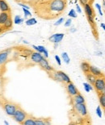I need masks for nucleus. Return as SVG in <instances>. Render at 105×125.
<instances>
[{"instance_id": "nucleus-47", "label": "nucleus", "mask_w": 105, "mask_h": 125, "mask_svg": "<svg viewBox=\"0 0 105 125\" xmlns=\"http://www.w3.org/2000/svg\"><path fill=\"white\" fill-rule=\"evenodd\" d=\"M104 115H105V108H104Z\"/></svg>"}, {"instance_id": "nucleus-29", "label": "nucleus", "mask_w": 105, "mask_h": 125, "mask_svg": "<svg viewBox=\"0 0 105 125\" xmlns=\"http://www.w3.org/2000/svg\"><path fill=\"white\" fill-rule=\"evenodd\" d=\"M96 114L99 118H102V115H103V111H102V109L100 106H98L96 108Z\"/></svg>"}, {"instance_id": "nucleus-39", "label": "nucleus", "mask_w": 105, "mask_h": 125, "mask_svg": "<svg viewBox=\"0 0 105 125\" xmlns=\"http://www.w3.org/2000/svg\"><path fill=\"white\" fill-rule=\"evenodd\" d=\"M76 10H77L78 13H79V14L82 13V9H81V7L79 4H76Z\"/></svg>"}, {"instance_id": "nucleus-19", "label": "nucleus", "mask_w": 105, "mask_h": 125, "mask_svg": "<svg viewBox=\"0 0 105 125\" xmlns=\"http://www.w3.org/2000/svg\"><path fill=\"white\" fill-rule=\"evenodd\" d=\"M35 124L36 125H48L50 124V122L48 121V119H35Z\"/></svg>"}, {"instance_id": "nucleus-28", "label": "nucleus", "mask_w": 105, "mask_h": 125, "mask_svg": "<svg viewBox=\"0 0 105 125\" xmlns=\"http://www.w3.org/2000/svg\"><path fill=\"white\" fill-rule=\"evenodd\" d=\"M68 15L70 18H77V12H76V10H75L74 9H71L69 11L68 13Z\"/></svg>"}, {"instance_id": "nucleus-42", "label": "nucleus", "mask_w": 105, "mask_h": 125, "mask_svg": "<svg viewBox=\"0 0 105 125\" xmlns=\"http://www.w3.org/2000/svg\"><path fill=\"white\" fill-rule=\"evenodd\" d=\"M70 31L71 32H74V31H76V28H72Z\"/></svg>"}, {"instance_id": "nucleus-31", "label": "nucleus", "mask_w": 105, "mask_h": 125, "mask_svg": "<svg viewBox=\"0 0 105 125\" xmlns=\"http://www.w3.org/2000/svg\"><path fill=\"white\" fill-rule=\"evenodd\" d=\"M18 5H19V6H20V7H22V8H25V9H28V10L30 9V7L28 6V5H27V4H25V3H24V2H18Z\"/></svg>"}, {"instance_id": "nucleus-37", "label": "nucleus", "mask_w": 105, "mask_h": 125, "mask_svg": "<svg viewBox=\"0 0 105 125\" xmlns=\"http://www.w3.org/2000/svg\"><path fill=\"white\" fill-rule=\"evenodd\" d=\"M34 0H17V2H25V3H28V2H29V3H31L32 2H33Z\"/></svg>"}, {"instance_id": "nucleus-49", "label": "nucleus", "mask_w": 105, "mask_h": 125, "mask_svg": "<svg viewBox=\"0 0 105 125\" xmlns=\"http://www.w3.org/2000/svg\"><path fill=\"white\" fill-rule=\"evenodd\" d=\"M89 1H91V2H92V1H93V0H89Z\"/></svg>"}, {"instance_id": "nucleus-32", "label": "nucleus", "mask_w": 105, "mask_h": 125, "mask_svg": "<svg viewBox=\"0 0 105 125\" xmlns=\"http://www.w3.org/2000/svg\"><path fill=\"white\" fill-rule=\"evenodd\" d=\"M64 21H65V19H64L63 17L60 18L58 21H57V22L54 23V26H59V25H61V23H62L64 22Z\"/></svg>"}, {"instance_id": "nucleus-2", "label": "nucleus", "mask_w": 105, "mask_h": 125, "mask_svg": "<svg viewBox=\"0 0 105 125\" xmlns=\"http://www.w3.org/2000/svg\"><path fill=\"white\" fill-rule=\"evenodd\" d=\"M1 105L5 112L7 113V115L12 117H13V115H15V112L18 107V105H16L15 103L9 102V101H4Z\"/></svg>"}, {"instance_id": "nucleus-44", "label": "nucleus", "mask_w": 105, "mask_h": 125, "mask_svg": "<svg viewBox=\"0 0 105 125\" xmlns=\"http://www.w3.org/2000/svg\"><path fill=\"white\" fill-rule=\"evenodd\" d=\"M58 44H54V49H57V47H58Z\"/></svg>"}, {"instance_id": "nucleus-16", "label": "nucleus", "mask_w": 105, "mask_h": 125, "mask_svg": "<svg viewBox=\"0 0 105 125\" xmlns=\"http://www.w3.org/2000/svg\"><path fill=\"white\" fill-rule=\"evenodd\" d=\"M9 17H11V12H0V25H3Z\"/></svg>"}, {"instance_id": "nucleus-40", "label": "nucleus", "mask_w": 105, "mask_h": 125, "mask_svg": "<svg viewBox=\"0 0 105 125\" xmlns=\"http://www.w3.org/2000/svg\"><path fill=\"white\" fill-rule=\"evenodd\" d=\"M4 32V30H3V28H2V25H0V35H1L2 33Z\"/></svg>"}, {"instance_id": "nucleus-9", "label": "nucleus", "mask_w": 105, "mask_h": 125, "mask_svg": "<svg viewBox=\"0 0 105 125\" xmlns=\"http://www.w3.org/2000/svg\"><path fill=\"white\" fill-rule=\"evenodd\" d=\"M39 65L43 69V70L46 71L47 73H48V72L53 71V70H53V68L52 67V66H51V65H49V64H48V62L47 61V58L43 57V58H42V60L40 61V63H39Z\"/></svg>"}, {"instance_id": "nucleus-22", "label": "nucleus", "mask_w": 105, "mask_h": 125, "mask_svg": "<svg viewBox=\"0 0 105 125\" xmlns=\"http://www.w3.org/2000/svg\"><path fill=\"white\" fill-rule=\"evenodd\" d=\"M98 96H99V101L100 107L105 108V94L98 92Z\"/></svg>"}, {"instance_id": "nucleus-4", "label": "nucleus", "mask_w": 105, "mask_h": 125, "mask_svg": "<svg viewBox=\"0 0 105 125\" xmlns=\"http://www.w3.org/2000/svg\"><path fill=\"white\" fill-rule=\"evenodd\" d=\"M74 110L78 115L82 117L88 115V111L85 103H74Z\"/></svg>"}, {"instance_id": "nucleus-48", "label": "nucleus", "mask_w": 105, "mask_h": 125, "mask_svg": "<svg viewBox=\"0 0 105 125\" xmlns=\"http://www.w3.org/2000/svg\"><path fill=\"white\" fill-rule=\"evenodd\" d=\"M1 84H2V81H1V79H0V86H1Z\"/></svg>"}, {"instance_id": "nucleus-5", "label": "nucleus", "mask_w": 105, "mask_h": 125, "mask_svg": "<svg viewBox=\"0 0 105 125\" xmlns=\"http://www.w3.org/2000/svg\"><path fill=\"white\" fill-rule=\"evenodd\" d=\"M83 7H84L85 13H86V15H87L89 22H90V23H91V24H93L94 23V17H95V13H94V10L92 9V7H91V4L88 2V3L85 4L84 6H83Z\"/></svg>"}, {"instance_id": "nucleus-30", "label": "nucleus", "mask_w": 105, "mask_h": 125, "mask_svg": "<svg viewBox=\"0 0 105 125\" xmlns=\"http://www.w3.org/2000/svg\"><path fill=\"white\" fill-rule=\"evenodd\" d=\"M23 14H24V17H31L32 16V13L30 12V10H28V9H25V8H23Z\"/></svg>"}, {"instance_id": "nucleus-10", "label": "nucleus", "mask_w": 105, "mask_h": 125, "mask_svg": "<svg viewBox=\"0 0 105 125\" xmlns=\"http://www.w3.org/2000/svg\"><path fill=\"white\" fill-rule=\"evenodd\" d=\"M43 57V55L39 52H32L30 54V60L34 64H39Z\"/></svg>"}, {"instance_id": "nucleus-17", "label": "nucleus", "mask_w": 105, "mask_h": 125, "mask_svg": "<svg viewBox=\"0 0 105 125\" xmlns=\"http://www.w3.org/2000/svg\"><path fill=\"white\" fill-rule=\"evenodd\" d=\"M90 66H91V65L87 62H82L80 65L81 70H82V71L85 74L87 73H90Z\"/></svg>"}, {"instance_id": "nucleus-43", "label": "nucleus", "mask_w": 105, "mask_h": 125, "mask_svg": "<svg viewBox=\"0 0 105 125\" xmlns=\"http://www.w3.org/2000/svg\"><path fill=\"white\" fill-rule=\"evenodd\" d=\"M100 93H103V94H105V86H104V88L100 91Z\"/></svg>"}, {"instance_id": "nucleus-14", "label": "nucleus", "mask_w": 105, "mask_h": 125, "mask_svg": "<svg viewBox=\"0 0 105 125\" xmlns=\"http://www.w3.org/2000/svg\"><path fill=\"white\" fill-rule=\"evenodd\" d=\"M2 28H3L4 31H10L11 29L13 28V20H12V17L8 18V20L3 23V25H2Z\"/></svg>"}, {"instance_id": "nucleus-34", "label": "nucleus", "mask_w": 105, "mask_h": 125, "mask_svg": "<svg viewBox=\"0 0 105 125\" xmlns=\"http://www.w3.org/2000/svg\"><path fill=\"white\" fill-rule=\"evenodd\" d=\"M95 7L97 9H98V11L99 13V15H101V16H103V11H102V7L100 6V4L99 3H95Z\"/></svg>"}, {"instance_id": "nucleus-35", "label": "nucleus", "mask_w": 105, "mask_h": 125, "mask_svg": "<svg viewBox=\"0 0 105 125\" xmlns=\"http://www.w3.org/2000/svg\"><path fill=\"white\" fill-rule=\"evenodd\" d=\"M54 57H55V60H56L57 63H58V65H61V61L60 57H59V56H58V55H55Z\"/></svg>"}, {"instance_id": "nucleus-15", "label": "nucleus", "mask_w": 105, "mask_h": 125, "mask_svg": "<svg viewBox=\"0 0 105 125\" xmlns=\"http://www.w3.org/2000/svg\"><path fill=\"white\" fill-rule=\"evenodd\" d=\"M72 100L74 103H85V98L83 97V95L82 94H77L76 95H74V97H72Z\"/></svg>"}, {"instance_id": "nucleus-46", "label": "nucleus", "mask_w": 105, "mask_h": 125, "mask_svg": "<svg viewBox=\"0 0 105 125\" xmlns=\"http://www.w3.org/2000/svg\"><path fill=\"white\" fill-rule=\"evenodd\" d=\"M4 123H5V124H7V125H8V123H7V121H5V122H4Z\"/></svg>"}, {"instance_id": "nucleus-11", "label": "nucleus", "mask_w": 105, "mask_h": 125, "mask_svg": "<svg viewBox=\"0 0 105 125\" xmlns=\"http://www.w3.org/2000/svg\"><path fill=\"white\" fill-rule=\"evenodd\" d=\"M9 55H10L9 50H4V51L0 52V66L4 65L7 62Z\"/></svg>"}, {"instance_id": "nucleus-20", "label": "nucleus", "mask_w": 105, "mask_h": 125, "mask_svg": "<svg viewBox=\"0 0 105 125\" xmlns=\"http://www.w3.org/2000/svg\"><path fill=\"white\" fill-rule=\"evenodd\" d=\"M85 75H86V78H87V82H88L90 84H91V85L93 86V84L95 83V80H96V77H95V75H93V74H92V73H86Z\"/></svg>"}, {"instance_id": "nucleus-7", "label": "nucleus", "mask_w": 105, "mask_h": 125, "mask_svg": "<svg viewBox=\"0 0 105 125\" xmlns=\"http://www.w3.org/2000/svg\"><path fill=\"white\" fill-rule=\"evenodd\" d=\"M66 90L68 94L70 97H74V95H76L77 94L79 93V90L77 89V87L75 86V85L72 82H69V83H66Z\"/></svg>"}, {"instance_id": "nucleus-21", "label": "nucleus", "mask_w": 105, "mask_h": 125, "mask_svg": "<svg viewBox=\"0 0 105 125\" xmlns=\"http://www.w3.org/2000/svg\"><path fill=\"white\" fill-rule=\"evenodd\" d=\"M22 124H23V125H36V124H35V118L28 115V117H27L25 119V120L23 122Z\"/></svg>"}, {"instance_id": "nucleus-6", "label": "nucleus", "mask_w": 105, "mask_h": 125, "mask_svg": "<svg viewBox=\"0 0 105 125\" xmlns=\"http://www.w3.org/2000/svg\"><path fill=\"white\" fill-rule=\"evenodd\" d=\"M93 86L97 92H100L105 86V77H98L96 78L95 83L93 84Z\"/></svg>"}, {"instance_id": "nucleus-36", "label": "nucleus", "mask_w": 105, "mask_h": 125, "mask_svg": "<svg viewBox=\"0 0 105 125\" xmlns=\"http://www.w3.org/2000/svg\"><path fill=\"white\" fill-rule=\"evenodd\" d=\"M42 55H43V57H44L45 58H48V50H47L46 49H45V51L43 52Z\"/></svg>"}, {"instance_id": "nucleus-3", "label": "nucleus", "mask_w": 105, "mask_h": 125, "mask_svg": "<svg viewBox=\"0 0 105 125\" xmlns=\"http://www.w3.org/2000/svg\"><path fill=\"white\" fill-rule=\"evenodd\" d=\"M28 114H27L20 106H18L17 109H16V111L15 112V115H13V119H14V120L17 122L18 124H22V123L25 120V119L28 117Z\"/></svg>"}, {"instance_id": "nucleus-12", "label": "nucleus", "mask_w": 105, "mask_h": 125, "mask_svg": "<svg viewBox=\"0 0 105 125\" xmlns=\"http://www.w3.org/2000/svg\"><path fill=\"white\" fill-rule=\"evenodd\" d=\"M0 11L11 12L10 6L8 5L6 0H0Z\"/></svg>"}, {"instance_id": "nucleus-18", "label": "nucleus", "mask_w": 105, "mask_h": 125, "mask_svg": "<svg viewBox=\"0 0 105 125\" xmlns=\"http://www.w3.org/2000/svg\"><path fill=\"white\" fill-rule=\"evenodd\" d=\"M58 73L60 74L61 76V80H62V82L63 83H69V82H70V77L67 75L66 73H64L63 71H58Z\"/></svg>"}, {"instance_id": "nucleus-33", "label": "nucleus", "mask_w": 105, "mask_h": 125, "mask_svg": "<svg viewBox=\"0 0 105 125\" xmlns=\"http://www.w3.org/2000/svg\"><path fill=\"white\" fill-rule=\"evenodd\" d=\"M71 23H72V20H71V18L70 19H68L66 22H65L64 23V26L66 28H68V27H70V25H71Z\"/></svg>"}, {"instance_id": "nucleus-1", "label": "nucleus", "mask_w": 105, "mask_h": 125, "mask_svg": "<svg viewBox=\"0 0 105 125\" xmlns=\"http://www.w3.org/2000/svg\"><path fill=\"white\" fill-rule=\"evenodd\" d=\"M31 5L40 18L53 20L66 10V0H34Z\"/></svg>"}, {"instance_id": "nucleus-27", "label": "nucleus", "mask_w": 105, "mask_h": 125, "mask_svg": "<svg viewBox=\"0 0 105 125\" xmlns=\"http://www.w3.org/2000/svg\"><path fill=\"white\" fill-rule=\"evenodd\" d=\"M23 22V19L21 18L20 15H15L13 23H15V24H21Z\"/></svg>"}, {"instance_id": "nucleus-13", "label": "nucleus", "mask_w": 105, "mask_h": 125, "mask_svg": "<svg viewBox=\"0 0 105 125\" xmlns=\"http://www.w3.org/2000/svg\"><path fill=\"white\" fill-rule=\"evenodd\" d=\"M90 73H92L93 75H95L96 78H98V77H104V74L102 73V71L98 67H95L94 65L90 66Z\"/></svg>"}, {"instance_id": "nucleus-23", "label": "nucleus", "mask_w": 105, "mask_h": 125, "mask_svg": "<svg viewBox=\"0 0 105 125\" xmlns=\"http://www.w3.org/2000/svg\"><path fill=\"white\" fill-rule=\"evenodd\" d=\"M61 58H62V60L64 61V62L66 64H70V58L68 53L66 52L61 53Z\"/></svg>"}, {"instance_id": "nucleus-41", "label": "nucleus", "mask_w": 105, "mask_h": 125, "mask_svg": "<svg viewBox=\"0 0 105 125\" xmlns=\"http://www.w3.org/2000/svg\"><path fill=\"white\" fill-rule=\"evenodd\" d=\"M100 26H101V28H103L104 30L105 31V23H102L101 24H100Z\"/></svg>"}, {"instance_id": "nucleus-24", "label": "nucleus", "mask_w": 105, "mask_h": 125, "mask_svg": "<svg viewBox=\"0 0 105 125\" xmlns=\"http://www.w3.org/2000/svg\"><path fill=\"white\" fill-rule=\"evenodd\" d=\"M25 23H26L27 26H32V25L36 24L37 20L35 18H30V19H28V20H27L25 21Z\"/></svg>"}, {"instance_id": "nucleus-8", "label": "nucleus", "mask_w": 105, "mask_h": 125, "mask_svg": "<svg viewBox=\"0 0 105 125\" xmlns=\"http://www.w3.org/2000/svg\"><path fill=\"white\" fill-rule=\"evenodd\" d=\"M64 36L65 35L63 33H55V34H53V35H52L49 37V38H48V41H49L51 43L59 44L63 40Z\"/></svg>"}, {"instance_id": "nucleus-50", "label": "nucleus", "mask_w": 105, "mask_h": 125, "mask_svg": "<svg viewBox=\"0 0 105 125\" xmlns=\"http://www.w3.org/2000/svg\"><path fill=\"white\" fill-rule=\"evenodd\" d=\"M16 1H17V0H16Z\"/></svg>"}, {"instance_id": "nucleus-26", "label": "nucleus", "mask_w": 105, "mask_h": 125, "mask_svg": "<svg viewBox=\"0 0 105 125\" xmlns=\"http://www.w3.org/2000/svg\"><path fill=\"white\" fill-rule=\"evenodd\" d=\"M32 48H33V49L36 50V52H40V53H43V52L45 51V48L44 46H42V45H39V46H36V45H32Z\"/></svg>"}, {"instance_id": "nucleus-25", "label": "nucleus", "mask_w": 105, "mask_h": 125, "mask_svg": "<svg viewBox=\"0 0 105 125\" xmlns=\"http://www.w3.org/2000/svg\"><path fill=\"white\" fill-rule=\"evenodd\" d=\"M83 86H84V90H86V92H87V93L93 90L92 85L90 84L89 82H84V83H83Z\"/></svg>"}, {"instance_id": "nucleus-45", "label": "nucleus", "mask_w": 105, "mask_h": 125, "mask_svg": "<svg viewBox=\"0 0 105 125\" xmlns=\"http://www.w3.org/2000/svg\"><path fill=\"white\" fill-rule=\"evenodd\" d=\"M103 6H104V10H105V0L104 1V4H103Z\"/></svg>"}, {"instance_id": "nucleus-38", "label": "nucleus", "mask_w": 105, "mask_h": 125, "mask_svg": "<svg viewBox=\"0 0 105 125\" xmlns=\"http://www.w3.org/2000/svg\"><path fill=\"white\" fill-rule=\"evenodd\" d=\"M79 2H80V3H81V5H82V6H84L85 4L88 3L89 0H79Z\"/></svg>"}]
</instances>
